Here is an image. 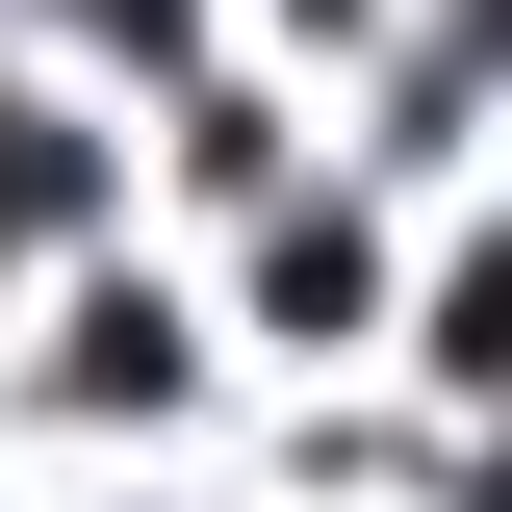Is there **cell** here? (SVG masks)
<instances>
[{"instance_id": "1", "label": "cell", "mask_w": 512, "mask_h": 512, "mask_svg": "<svg viewBox=\"0 0 512 512\" xmlns=\"http://www.w3.org/2000/svg\"><path fill=\"white\" fill-rule=\"evenodd\" d=\"M26 231H77V128L52 103H0V256H26Z\"/></svg>"}, {"instance_id": "2", "label": "cell", "mask_w": 512, "mask_h": 512, "mask_svg": "<svg viewBox=\"0 0 512 512\" xmlns=\"http://www.w3.org/2000/svg\"><path fill=\"white\" fill-rule=\"evenodd\" d=\"M77 26H103V52H180V0H77Z\"/></svg>"}, {"instance_id": "3", "label": "cell", "mask_w": 512, "mask_h": 512, "mask_svg": "<svg viewBox=\"0 0 512 512\" xmlns=\"http://www.w3.org/2000/svg\"><path fill=\"white\" fill-rule=\"evenodd\" d=\"M461 26H487V52H512V0H461Z\"/></svg>"}, {"instance_id": "4", "label": "cell", "mask_w": 512, "mask_h": 512, "mask_svg": "<svg viewBox=\"0 0 512 512\" xmlns=\"http://www.w3.org/2000/svg\"><path fill=\"white\" fill-rule=\"evenodd\" d=\"M487 512H512V487H487Z\"/></svg>"}]
</instances>
